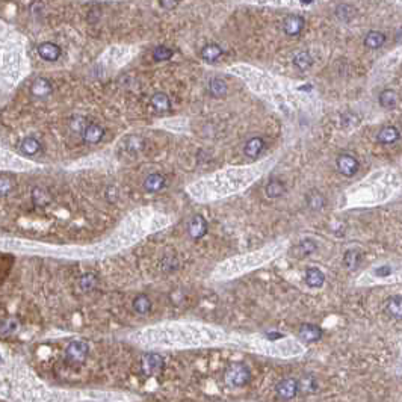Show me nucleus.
<instances>
[{
	"instance_id": "f257e3e1",
	"label": "nucleus",
	"mask_w": 402,
	"mask_h": 402,
	"mask_svg": "<svg viewBox=\"0 0 402 402\" xmlns=\"http://www.w3.org/2000/svg\"><path fill=\"white\" fill-rule=\"evenodd\" d=\"M226 383L230 387H243L245 384L249 383L251 380V372L249 368L243 363H235L226 371Z\"/></svg>"
},
{
	"instance_id": "f03ea898",
	"label": "nucleus",
	"mask_w": 402,
	"mask_h": 402,
	"mask_svg": "<svg viewBox=\"0 0 402 402\" xmlns=\"http://www.w3.org/2000/svg\"><path fill=\"white\" fill-rule=\"evenodd\" d=\"M165 366V361L162 355L150 352V354H144L141 358V371L145 375H155L156 372L162 371Z\"/></svg>"
},
{
	"instance_id": "7ed1b4c3",
	"label": "nucleus",
	"mask_w": 402,
	"mask_h": 402,
	"mask_svg": "<svg viewBox=\"0 0 402 402\" xmlns=\"http://www.w3.org/2000/svg\"><path fill=\"white\" fill-rule=\"evenodd\" d=\"M88 352H89V348L85 342L75 340L67 346L65 357L71 363H83L88 357Z\"/></svg>"
},
{
	"instance_id": "20e7f679",
	"label": "nucleus",
	"mask_w": 402,
	"mask_h": 402,
	"mask_svg": "<svg viewBox=\"0 0 402 402\" xmlns=\"http://www.w3.org/2000/svg\"><path fill=\"white\" fill-rule=\"evenodd\" d=\"M336 165H337L339 172L345 177H352L358 171V161L349 153L340 155L336 161Z\"/></svg>"
},
{
	"instance_id": "39448f33",
	"label": "nucleus",
	"mask_w": 402,
	"mask_h": 402,
	"mask_svg": "<svg viewBox=\"0 0 402 402\" xmlns=\"http://www.w3.org/2000/svg\"><path fill=\"white\" fill-rule=\"evenodd\" d=\"M275 393L280 399H292L298 395V380L295 378H286L280 381L275 387Z\"/></svg>"
},
{
	"instance_id": "423d86ee",
	"label": "nucleus",
	"mask_w": 402,
	"mask_h": 402,
	"mask_svg": "<svg viewBox=\"0 0 402 402\" xmlns=\"http://www.w3.org/2000/svg\"><path fill=\"white\" fill-rule=\"evenodd\" d=\"M188 233L192 239H201L207 233V221L201 215H194L189 219Z\"/></svg>"
},
{
	"instance_id": "0eeeda50",
	"label": "nucleus",
	"mask_w": 402,
	"mask_h": 402,
	"mask_svg": "<svg viewBox=\"0 0 402 402\" xmlns=\"http://www.w3.org/2000/svg\"><path fill=\"white\" fill-rule=\"evenodd\" d=\"M265 139L260 136H254L251 139L246 141V144L243 145V155L249 159H257L262 152L265 150Z\"/></svg>"
},
{
	"instance_id": "6e6552de",
	"label": "nucleus",
	"mask_w": 402,
	"mask_h": 402,
	"mask_svg": "<svg viewBox=\"0 0 402 402\" xmlns=\"http://www.w3.org/2000/svg\"><path fill=\"white\" fill-rule=\"evenodd\" d=\"M300 339L306 343H313V342H318L321 337H322V330L321 326L315 325V323H303L300 326Z\"/></svg>"
},
{
	"instance_id": "1a4fd4ad",
	"label": "nucleus",
	"mask_w": 402,
	"mask_h": 402,
	"mask_svg": "<svg viewBox=\"0 0 402 402\" xmlns=\"http://www.w3.org/2000/svg\"><path fill=\"white\" fill-rule=\"evenodd\" d=\"M304 280H306V284H307L309 287H312V289H319V287H322L323 283H325V274H323L319 268L312 266V268H307V269H306V277H304Z\"/></svg>"
},
{
	"instance_id": "9d476101",
	"label": "nucleus",
	"mask_w": 402,
	"mask_h": 402,
	"mask_svg": "<svg viewBox=\"0 0 402 402\" xmlns=\"http://www.w3.org/2000/svg\"><path fill=\"white\" fill-rule=\"evenodd\" d=\"M304 23H306L304 18L300 17V15H289V17H286V20L283 23V27H284V32L287 35L295 36V35H298L303 30Z\"/></svg>"
},
{
	"instance_id": "9b49d317",
	"label": "nucleus",
	"mask_w": 402,
	"mask_h": 402,
	"mask_svg": "<svg viewBox=\"0 0 402 402\" xmlns=\"http://www.w3.org/2000/svg\"><path fill=\"white\" fill-rule=\"evenodd\" d=\"M38 55L44 59V61H49V62H55L59 59L61 56V49L59 46L53 44V43H43L38 46Z\"/></svg>"
},
{
	"instance_id": "f8f14e48",
	"label": "nucleus",
	"mask_w": 402,
	"mask_h": 402,
	"mask_svg": "<svg viewBox=\"0 0 402 402\" xmlns=\"http://www.w3.org/2000/svg\"><path fill=\"white\" fill-rule=\"evenodd\" d=\"M361 260H363V254L357 248H351L343 254V265L349 271H355L361 265Z\"/></svg>"
},
{
	"instance_id": "ddd939ff",
	"label": "nucleus",
	"mask_w": 402,
	"mask_h": 402,
	"mask_svg": "<svg viewBox=\"0 0 402 402\" xmlns=\"http://www.w3.org/2000/svg\"><path fill=\"white\" fill-rule=\"evenodd\" d=\"M82 135H83V139H85L86 142H89V144H97V142H100L101 138L104 136V129H103L101 126H98V124L91 123V124H86V127H85V130L82 132Z\"/></svg>"
},
{
	"instance_id": "4468645a",
	"label": "nucleus",
	"mask_w": 402,
	"mask_h": 402,
	"mask_svg": "<svg viewBox=\"0 0 402 402\" xmlns=\"http://www.w3.org/2000/svg\"><path fill=\"white\" fill-rule=\"evenodd\" d=\"M144 188L149 192H158V191L163 189L165 188V177L162 174H158V172L147 175L144 180Z\"/></svg>"
},
{
	"instance_id": "2eb2a0df",
	"label": "nucleus",
	"mask_w": 402,
	"mask_h": 402,
	"mask_svg": "<svg viewBox=\"0 0 402 402\" xmlns=\"http://www.w3.org/2000/svg\"><path fill=\"white\" fill-rule=\"evenodd\" d=\"M398 139H399V130L395 126H386L377 135V141L381 144H386V145L395 144Z\"/></svg>"
},
{
	"instance_id": "dca6fc26",
	"label": "nucleus",
	"mask_w": 402,
	"mask_h": 402,
	"mask_svg": "<svg viewBox=\"0 0 402 402\" xmlns=\"http://www.w3.org/2000/svg\"><path fill=\"white\" fill-rule=\"evenodd\" d=\"M386 43V35L378 32V30H372L366 35V38H364V46H366L368 49H380L383 44Z\"/></svg>"
},
{
	"instance_id": "f3484780",
	"label": "nucleus",
	"mask_w": 402,
	"mask_h": 402,
	"mask_svg": "<svg viewBox=\"0 0 402 402\" xmlns=\"http://www.w3.org/2000/svg\"><path fill=\"white\" fill-rule=\"evenodd\" d=\"M152 106L158 112H168L171 109V100L165 92H156L152 97Z\"/></svg>"
},
{
	"instance_id": "a211bd4d",
	"label": "nucleus",
	"mask_w": 402,
	"mask_h": 402,
	"mask_svg": "<svg viewBox=\"0 0 402 402\" xmlns=\"http://www.w3.org/2000/svg\"><path fill=\"white\" fill-rule=\"evenodd\" d=\"M20 152L27 155V156H33L36 155L40 150H41V144L36 141L35 138H24L21 142H20Z\"/></svg>"
},
{
	"instance_id": "6ab92c4d",
	"label": "nucleus",
	"mask_w": 402,
	"mask_h": 402,
	"mask_svg": "<svg viewBox=\"0 0 402 402\" xmlns=\"http://www.w3.org/2000/svg\"><path fill=\"white\" fill-rule=\"evenodd\" d=\"M30 89H32V94L36 95V97H46V95H49L52 92V85H50V82L47 79L40 78V79H36L32 83Z\"/></svg>"
},
{
	"instance_id": "aec40b11",
	"label": "nucleus",
	"mask_w": 402,
	"mask_h": 402,
	"mask_svg": "<svg viewBox=\"0 0 402 402\" xmlns=\"http://www.w3.org/2000/svg\"><path fill=\"white\" fill-rule=\"evenodd\" d=\"M386 313L393 318V319H401L402 315V304H401V297L395 295L386 303Z\"/></svg>"
},
{
	"instance_id": "412c9836",
	"label": "nucleus",
	"mask_w": 402,
	"mask_h": 402,
	"mask_svg": "<svg viewBox=\"0 0 402 402\" xmlns=\"http://www.w3.org/2000/svg\"><path fill=\"white\" fill-rule=\"evenodd\" d=\"M284 192H286V188H284L283 181H280L277 178H272V180L268 181V185H266V195L269 198H278Z\"/></svg>"
},
{
	"instance_id": "4be33fe9",
	"label": "nucleus",
	"mask_w": 402,
	"mask_h": 402,
	"mask_svg": "<svg viewBox=\"0 0 402 402\" xmlns=\"http://www.w3.org/2000/svg\"><path fill=\"white\" fill-rule=\"evenodd\" d=\"M221 55H223V49L218 44H207L201 50V58L207 62H215L216 59L221 58Z\"/></svg>"
},
{
	"instance_id": "5701e85b",
	"label": "nucleus",
	"mask_w": 402,
	"mask_h": 402,
	"mask_svg": "<svg viewBox=\"0 0 402 402\" xmlns=\"http://www.w3.org/2000/svg\"><path fill=\"white\" fill-rule=\"evenodd\" d=\"M133 310L139 315H147L152 310V301L147 295H138L133 300Z\"/></svg>"
},
{
	"instance_id": "b1692460",
	"label": "nucleus",
	"mask_w": 402,
	"mask_h": 402,
	"mask_svg": "<svg viewBox=\"0 0 402 402\" xmlns=\"http://www.w3.org/2000/svg\"><path fill=\"white\" fill-rule=\"evenodd\" d=\"M209 91H210V94H212L213 97H216V98L224 97V95L227 94V83H226L223 79L215 78V79H212V80L209 82Z\"/></svg>"
},
{
	"instance_id": "393cba45",
	"label": "nucleus",
	"mask_w": 402,
	"mask_h": 402,
	"mask_svg": "<svg viewBox=\"0 0 402 402\" xmlns=\"http://www.w3.org/2000/svg\"><path fill=\"white\" fill-rule=\"evenodd\" d=\"M318 390V381L312 375H304L301 380H298V392L303 393H313Z\"/></svg>"
},
{
	"instance_id": "a878e982",
	"label": "nucleus",
	"mask_w": 402,
	"mask_h": 402,
	"mask_svg": "<svg viewBox=\"0 0 402 402\" xmlns=\"http://www.w3.org/2000/svg\"><path fill=\"white\" fill-rule=\"evenodd\" d=\"M312 64H313V58H312L310 53H307V52H300V53H297L295 58H294V65H295L298 70H301V71L309 70V68L312 67Z\"/></svg>"
},
{
	"instance_id": "bb28decb",
	"label": "nucleus",
	"mask_w": 402,
	"mask_h": 402,
	"mask_svg": "<svg viewBox=\"0 0 402 402\" xmlns=\"http://www.w3.org/2000/svg\"><path fill=\"white\" fill-rule=\"evenodd\" d=\"M307 206L313 210V212H319L325 207V198L322 194L313 191L312 194H309L307 197Z\"/></svg>"
},
{
	"instance_id": "cd10ccee",
	"label": "nucleus",
	"mask_w": 402,
	"mask_h": 402,
	"mask_svg": "<svg viewBox=\"0 0 402 402\" xmlns=\"http://www.w3.org/2000/svg\"><path fill=\"white\" fill-rule=\"evenodd\" d=\"M396 101H398V95L393 89H384L381 94H380V104L386 109H392L396 106Z\"/></svg>"
},
{
	"instance_id": "c85d7f7f",
	"label": "nucleus",
	"mask_w": 402,
	"mask_h": 402,
	"mask_svg": "<svg viewBox=\"0 0 402 402\" xmlns=\"http://www.w3.org/2000/svg\"><path fill=\"white\" fill-rule=\"evenodd\" d=\"M95 284H97V277H95L94 274H85V275H82L80 280H79V286H80V289H82L83 292L92 290V289L95 287Z\"/></svg>"
},
{
	"instance_id": "c756f323",
	"label": "nucleus",
	"mask_w": 402,
	"mask_h": 402,
	"mask_svg": "<svg viewBox=\"0 0 402 402\" xmlns=\"http://www.w3.org/2000/svg\"><path fill=\"white\" fill-rule=\"evenodd\" d=\"M153 58L155 61L158 62H162V61H168L172 58V50L165 47V46H161V47H156L155 52H153Z\"/></svg>"
},
{
	"instance_id": "7c9ffc66",
	"label": "nucleus",
	"mask_w": 402,
	"mask_h": 402,
	"mask_svg": "<svg viewBox=\"0 0 402 402\" xmlns=\"http://www.w3.org/2000/svg\"><path fill=\"white\" fill-rule=\"evenodd\" d=\"M316 249H318V243L313 239H304L300 243V251L303 255H310V254L316 252Z\"/></svg>"
},
{
	"instance_id": "2f4dec72",
	"label": "nucleus",
	"mask_w": 402,
	"mask_h": 402,
	"mask_svg": "<svg viewBox=\"0 0 402 402\" xmlns=\"http://www.w3.org/2000/svg\"><path fill=\"white\" fill-rule=\"evenodd\" d=\"M177 266H178L177 259L172 257V255H169V257H165V259L162 260V269H163L165 272H174V271L177 269Z\"/></svg>"
},
{
	"instance_id": "473e14b6",
	"label": "nucleus",
	"mask_w": 402,
	"mask_h": 402,
	"mask_svg": "<svg viewBox=\"0 0 402 402\" xmlns=\"http://www.w3.org/2000/svg\"><path fill=\"white\" fill-rule=\"evenodd\" d=\"M15 330H17V322L12 321V319L6 321L2 326H0V333H2V334H11Z\"/></svg>"
},
{
	"instance_id": "72a5a7b5",
	"label": "nucleus",
	"mask_w": 402,
	"mask_h": 402,
	"mask_svg": "<svg viewBox=\"0 0 402 402\" xmlns=\"http://www.w3.org/2000/svg\"><path fill=\"white\" fill-rule=\"evenodd\" d=\"M71 127H73V130L75 132H83L85 130V127H86V120L85 118H82V117H79V118H76L75 121L71 123Z\"/></svg>"
},
{
	"instance_id": "f704fd0d",
	"label": "nucleus",
	"mask_w": 402,
	"mask_h": 402,
	"mask_svg": "<svg viewBox=\"0 0 402 402\" xmlns=\"http://www.w3.org/2000/svg\"><path fill=\"white\" fill-rule=\"evenodd\" d=\"M392 274V268L390 266H387V265H384V266H378V268H375L374 269V275H377V277H380V278H383V277H389Z\"/></svg>"
},
{
	"instance_id": "c9c22d12",
	"label": "nucleus",
	"mask_w": 402,
	"mask_h": 402,
	"mask_svg": "<svg viewBox=\"0 0 402 402\" xmlns=\"http://www.w3.org/2000/svg\"><path fill=\"white\" fill-rule=\"evenodd\" d=\"M342 121H343L345 126L352 127V126H355V124L358 123V118H357L355 115H352V114H345L343 118H342Z\"/></svg>"
},
{
	"instance_id": "e433bc0d",
	"label": "nucleus",
	"mask_w": 402,
	"mask_h": 402,
	"mask_svg": "<svg viewBox=\"0 0 402 402\" xmlns=\"http://www.w3.org/2000/svg\"><path fill=\"white\" fill-rule=\"evenodd\" d=\"M161 5L165 9H172L178 5V0H161Z\"/></svg>"
},
{
	"instance_id": "4c0bfd02",
	"label": "nucleus",
	"mask_w": 402,
	"mask_h": 402,
	"mask_svg": "<svg viewBox=\"0 0 402 402\" xmlns=\"http://www.w3.org/2000/svg\"><path fill=\"white\" fill-rule=\"evenodd\" d=\"M8 189H9V181L8 180H0V194H3Z\"/></svg>"
},
{
	"instance_id": "58836bf2",
	"label": "nucleus",
	"mask_w": 402,
	"mask_h": 402,
	"mask_svg": "<svg viewBox=\"0 0 402 402\" xmlns=\"http://www.w3.org/2000/svg\"><path fill=\"white\" fill-rule=\"evenodd\" d=\"M268 339H275V337H281L280 334H266Z\"/></svg>"
},
{
	"instance_id": "ea45409f",
	"label": "nucleus",
	"mask_w": 402,
	"mask_h": 402,
	"mask_svg": "<svg viewBox=\"0 0 402 402\" xmlns=\"http://www.w3.org/2000/svg\"><path fill=\"white\" fill-rule=\"evenodd\" d=\"M313 0H301V3H304V5H307V3H312Z\"/></svg>"
}]
</instances>
